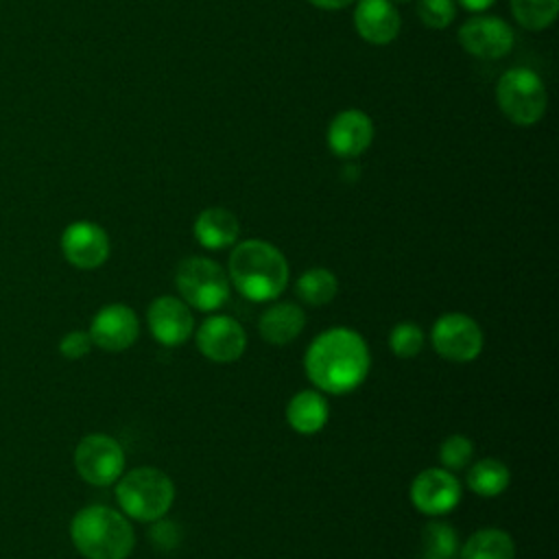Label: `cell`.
<instances>
[{
  "mask_svg": "<svg viewBox=\"0 0 559 559\" xmlns=\"http://www.w3.org/2000/svg\"><path fill=\"white\" fill-rule=\"evenodd\" d=\"M371 367L365 338L349 328H330L321 332L304 354L308 380L321 393L345 395L358 389Z\"/></svg>",
  "mask_w": 559,
  "mask_h": 559,
  "instance_id": "obj_1",
  "label": "cell"
},
{
  "mask_svg": "<svg viewBox=\"0 0 559 559\" xmlns=\"http://www.w3.org/2000/svg\"><path fill=\"white\" fill-rule=\"evenodd\" d=\"M227 277L249 301H273L288 284V262L275 245L247 238L231 249Z\"/></svg>",
  "mask_w": 559,
  "mask_h": 559,
  "instance_id": "obj_2",
  "label": "cell"
},
{
  "mask_svg": "<svg viewBox=\"0 0 559 559\" xmlns=\"http://www.w3.org/2000/svg\"><path fill=\"white\" fill-rule=\"evenodd\" d=\"M70 539L85 559H127L135 546L133 526L107 504H90L74 513Z\"/></svg>",
  "mask_w": 559,
  "mask_h": 559,
  "instance_id": "obj_3",
  "label": "cell"
},
{
  "mask_svg": "<svg viewBox=\"0 0 559 559\" xmlns=\"http://www.w3.org/2000/svg\"><path fill=\"white\" fill-rule=\"evenodd\" d=\"M116 500L127 518L155 522L173 507L175 485L157 467H135L116 480Z\"/></svg>",
  "mask_w": 559,
  "mask_h": 559,
  "instance_id": "obj_4",
  "label": "cell"
},
{
  "mask_svg": "<svg viewBox=\"0 0 559 559\" xmlns=\"http://www.w3.org/2000/svg\"><path fill=\"white\" fill-rule=\"evenodd\" d=\"M496 103L513 124L533 127L546 114L548 92L537 72L511 68L496 83Z\"/></svg>",
  "mask_w": 559,
  "mask_h": 559,
  "instance_id": "obj_5",
  "label": "cell"
},
{
  "mask_svg": "<svg viewBox=\"0 0 559 559\" xmlns=\"http://www.w3.org/2000/svg\"><path fill=\"white\" fill-rule=\"evenodd\" d=\"M175 286L181 299L201 312H214L229 299L227 273L205 255L183 258L175 271Z\"/></svg>",
  "mask_w": 559,
  "mask_h": 559,
  "instance_id": "obj_6",
  "label": "cell"
},
{
  "mask_svg": "<svg viewBox=\"0 0 559 559\" xmlns=\"http://www.w3.org/2000/svg\"><path fill=\"white\" fill-rule=\"evenodd\" d=\"M74 467L85 483L107 487L124 472V450L109 435H85L74 448Z\"/></svg>",
  "mask_w": 559,
  "mask_h": 559,
  "instance_id": "obj_7",
  "label": "cell"
},
{
  "mask_svg": "<svg viewBox=\"0 0 559 559\" xmlns=\"http://www.w3.org/2000/svg\"><path fill=\"white\" fill-rule=\"evenodd\" d=\"M430 343L450 362H472L483 352V330L469 314L445 312L432 323Z\"/></svg>",
  "mask_w": 559,
  "mask_h": 559,
  "instance_id": "obj_8",
  "label": "cell"
},
{
  "mask_svg": "<svg viewBox=\"0 0 559 559\" xmlns=\"http://www.w3.org/2000/svg\"><path fill=\"white\" fill-rule=\"evenodd\" d=\"M459 44L476 59H502L515 44L513 28L498 15H474L459 26Z\"/></svg>",
  "mask_w": 559,
  "mask_h": 559,
  "instance_id": "obj_9",
  "label": "cell"
},
{
  "mask_svg": "<svg viewBox=\"0 0 559 559\" xmlns=\"http://www.w3.org/2000/svg\"><path fill=\"white\" fill-rule=\"evenodd\" d=\"M461 483L445 467H428L411 483L413 507L430 518L450 513L461 502Z\"/></svg>",
  "mask_w": 559,
  "mask_h": 559,
  "instance_id": "obj_10",
  "label": "cell"
},
{
  "mask_svg": "<svg viewBox=\"0 0 559 559\" xmlns=\"http://www.w3.org/2000/svg\"><path fill=\"white\" fill-rule=\"evenodd\" d=\"M199 352L212 362H234L242 356L247 347L245 328L229 314L207 317L194 334Z\"/></svg>",
  "mask_w": 559,
  "mask_h": 559,
  "instance_id": "obj_11",
  "label": "cell"
},
{
  "mask_svg": "<svg viewBox=\"0 0 559 559\" xmlns=\"http://www.w3.org/2000/svg\"><path fill=\"white\" fill-rule=\"evenodd\" d=\"M146 323L153 338L164 347H179L194 332L190 306L173 295H162L148 304Z\"/></svg>",
  "mask_w": 559,
  "mask_h": 559,
  "instance_id": "obj_12",
  "label": "cell"
},
{
  "mask_svg": "<svg viewBox=\"0 0 559 559\" xmlns=\"http://www.w3.org/2000/svg\"><path fill=\"white\" fill-rule=\"evenodd\" d=\"M87 334L105 352H124L138 341L140 321L131 306L107 304L92 317Z\"/></svg>",
  "mask_w": 559,
  "mask_h": 559,
  "instance_id": "obj_13",
  "label": "cell"
},
{
  "mask_svg": "<svg viewBox=\"0 0 559 559\" xmlns=\"http://www.w3.org/2000/svg\"><path fill=\"white\" fill-rule=\"evenodd\" d=\"M109 249L107 231L92 221H74L61 234L63 258L81 271H92L105 264Z\"/></svg>",
  "mask_w": 559,
  "mask_h": 559,
  "instance_id": "obj_14",
  "label": "cell"
},
{
  "mask_svg": "<svg viewBox=\"0 0 559 559\" xmlns=\"http://www.w3.org/2000/svg\"><path fill=\"white\" fill-rule=\"evenodd\" d=\"M373 133V120L365 111L343 109L330 120L325 142L336 157L354 159L371 146Z\"/></svg>",
  "mask_w": 559,
  "mask_h": 559,
  "instance_id": "obj_15",
  "label": "cell"
},
{
  "mask_svg": "<svg viewBox=\"0 0 559 559\" xmlns=\"http://www.w3.org/2000/svg\"><path fill=\"white\" fill-rule=\"evenodd\" d=\"M354 26L367 44L384 46L400 35L402 17L391 0H356Z\"/></svg>",
  "mask_w": 559,
  "mask_h": 559,
  "instance_id": "obj_16",
  "label": "cell"
},
{
  "mask_svg": "<svg viewBox=\"0 0 559 559\" xmlns=\"http://www.w3.org/2000/svg\"><path fill=\"white\" fill-rule=\"evenodd\" d=\"M192 234L203 249L221 251L238 240L240 223L227 207H205L197 214Z\"/></svg>",
  "mask_w": 559,
  "mask_h": 559,
  "instance_id": "obj_17",
  "label": "cell"
},
{
  "mask_svg": "<svg viewBox=\"0 0 559 559\" xmlns=\"http://www.w3.org/2000/svg\"><path fill=\"white\" fill-rule=\"evenodd\" d=\"M306 328V312L293 301L271 304L258 321L260 336L271 345L293 343Z\"/></svg>",
  "mask_w": 559,
  "mask_h": 559,
  "instance_id": "obj_18",
  "label": "cell"
},
{
  "mask_svg": "<svg viewBox=\"0 0 559 559\" xmlns=\"http://www.w3.org/2000/svg\"><path fill=\"white\" fill-rule=\"evenodd\" d=\"M330 419V406L321 391L304 389L286 404V421L299 435L319 432Z\"/></svg>",
  "mask_w": 559,
  "mask_h": 559,
  "instance_id": "obj_19",
  "label": "cell"
},
{
  "mask_svg": "<svg viewBox=\"0 0 559 559\" xmlns=\"http://www.w3.org/2000/svg\"><path fill=\"white\" fill-rule=\"evenodd\" d=\"M461 559H515L513 537L502 528H480L461 544Z\"/></svg>",
  "mask_w": 559,
  "mask_h": 559,
  "instance_id": "obj_20",
  "label": "cell"
},
{
  "mask_svg": "<svg viewBox=\"0 0 559 559\" xmlns=\"http://www.w3.org/2000/svg\"><path fill=\"white\" fill-rule=\"evenodd\" d=\"M336 290H338V280L325 266L306 269L295 282V295L299 297V301L314 308L330 304L336 297Z\"/></svg>",
  "mask_w": 559,
  "mask_h": 559,
  "instance_id": "obj_21",
  "label": "cell"
},
{
  "mask_svg": "<svg viewBox=\"0 0 559 559\" xmlns=\"http://www.w3.org/2000/svg\"><path fill=\"white\" fill-rule=\"evenodd\" d=\"M511 480L509 467L500 459H480L467 469V487L480 498L500 496Z\"/></svg>",
  "mask_w": 559,
  "mask_h": 559,
  "instance_id": "obj_22",
  "label": "cell"
},
{
  "mask_svg": "<svg viewBox=\"0 0 559 559\" xmlns=\"http://www.w3.org/2000/svg\"><path fill=\"white\" fill-rule=\"evenodd\" d=\"M456 528L448 522L432 520L421 531V559H461Z\"/></svg>",
  "mask_w": 559,
  "mask_h": 559,
  "instance_id": "obj_23",
  "label": "cell"
},
{
  "mask_svg": "<svg viewBox=\"0 0 559 559\" xmlns=\"http://www.w3.org/2000/svg\"><path fill=\"white\" fill-rule=\"evenodd\" d=\"M515 22L526 31L548 28L559 13V0H511Z\"/></svg>",
  "mask_w": 559,
  "mask_h": 559,
  "instance_id": "obj_24",
  "label": "cell"
},
{
  "mask_svg": "<svg viewBox=\"0 0 559 559\" xmlns=\"http://www.w3.org/2000/svg\"><path fill=\"white\" fill-rule=\"evenodd\" d=\"M424 332L413 321H400L389 334V347L397 358H415L424 349Z\"/></svg>",
  "mask_w": 559,
  "mask_h": 559,
  "instance_id": "obj_25",
  "label": "cell"
},
{
  "mask_svg": "<svg viewBox=\"0 0 559 559\" xmlns=\"http://www.w3.org/2000/svg\"><path fill=\"white\" fill-rule=\"evenodd\" d=\"M474 456V443L465 435H450L439 445V461L445 469L456 472L463 469Z\"/></svg>",
  "mask_w": 559,
  "mask_h": 559,
  "instance_id": "obj_26",
  "label": "cell"
},
{
  "mask_svg": "<svg viewBox=\"0 0 559 559\" xmlns=\"http://www.w3.org/2000/svg\"><path fill=\"white\" fill-rule=\"evenodd\" d=\"M419 20L435 31L448 28L456 17L454 0H417Z\"/></svg>",
  "mask_w": 559,
  "mask_h": 559,
  "instance_id": "obj_27",
  "label": "cell"
},
{
  "mask_svg": "<svg viewBox=\"0 0 559 559\" xmlns=\"http://www.w3.org/2000/svg\"><path fill=\"white\" fill-rule=\"evenodd\" d=\"M181 537H183V535H181L179 524L168 522V520H164V518L155 520L153 526L148 528V539H151L153 548H157V550H162V552H170V550L179 548Z\"/></svg>",
  "mask_w": 559,
  "mask_h": 559,
  "instance_id": "obj_28",
  "label": "cell"
},
{
  "mask_svg": "<svg viewBox=\"0 0 559 559\" xmlns=\"http://www.w3.org/2000/svg\"><path fill=\"white\" fill-rule=\"evenodd\" d=\"M92 345H94V343H92V338H90L87 332H83V330H72V332H68V334L59 341V354H61L63 358H68V360H79V358H83V356L90 354Z\"/></svg>",
  "mask_w": 559,
  "mask_h": 559,
  "instance_id": "obj_29",
  "label": "cell"
},
{
  "mask_svg": "<svg viewBox=\"0 0 559 559\" xmlns=\"http://www.w3.org/2000/svg\"><path fill=\"white\" fill-rule=\"evenodd\" d=\"M308 2L317 9H323V11H338V9L349 7L356 0H308Z\"/></svg>",
  "mask_w": 559,
  "mask_h": 559,
  "instance_id": "obj_30",
  "label": "cell"
},
{
  "mask_svg": "<svg viewBox=\"0 0 559 559\" xmlns=\"http://www.w3.org/2000/svg\"><path fill=\"white\" fill-rule=\"evenodd\" d=\"M459 4L465 9V11H472V13H480L489 7L496 4V0H459Z\"/></svg>",
  "mask_w": 559,
  "mask_h": 559,
  "instance_id": "obj_31",
  "label": "cell"
},
{
  "mask_svg": "<svg viewBox=\"0 0 559 559\" xmlns=\"http://www.w3.org/2000/svg\"><path fill=\"white\" fill-rule=\"evenodd\" d=\"M393 4H400V2H411V0H391Z\"/></svg>",
  "mask_w": 559,
  "mask_h": 559,
  "instance_id": "obj_32",
  "label": "cell"
}]
</instances>
